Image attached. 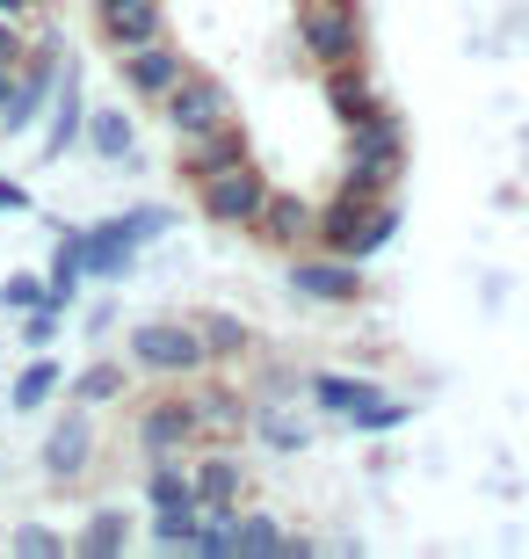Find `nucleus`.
Instances as JSON below:
<instances>
[{
	"label": "nucleus",
	"mask_w": 529,
	"mask_h": 559,
	"mask_svg": "<svg viewBox=\"0 0 529 559\" xmlns=\"http://www.w3.org/2000/svg\"><path fill=\"white\" fill-rule=\"evenodd\" d=\"M0 15H8V22H37L44 0H0Z\"/></svg>",
	"instance_id": "39"
},
{
	"label": "nucleus",
	"mask_w": 529,
	"mask_h": 559,
	"mask_svg": "<svg viewBox=\"0 0 529 559\" xmlns=\"http://www.w3.org/2000/svg\"><path fill=\"white\" fill-rule=\"evenodd\" d=\"M326 81V109H334V124L341 131H356V124H377V117H392V95L377 87V73H370V59H356V66H334V73H320Z\"/></svg>",
	"instance_id": "14"
},
{
	"label": "nucleus",
	"mask_w": 529,
	"mask_h": 559,
	"mask_svg": "<svg viewBox=\"0 0 529 559\" xmlns=\"http://www.w3.org/2000/svg\"><path fill=\"white\" fill-rule=\"evenodd\" d=\"M87 8H95V29H103L109 59L167 37V0H87Z\"/></svg>",
	"instance_id": "15"
},
{
	"label": "nucleus",
	"mask_w": 529,
	"mask_h": 559,
	"mask_svg": "<svg viewBox=\"0 0 529 559\" xmlns=\"http://www.w3.org/2000/svg\"><path fill=\"white\" fill-rule=\"evenodd\" d=\"M196 385V415H204V443H232L247 436V415H254V393H240L232 378H189Z\"/></svg>",
	"instance_id": "18"
},
{
	"label": "nucleus",
	"mask_w": 529,
	"mask_h": 559,
	"mask_svg": "<svg viewBox=\"0 0 529 559\" xmlns=\"http://www.w3.org/2000/svg\"><path fill=\"white\" fill-rule=\"evenodd\" d=\"M65 298L51 290L44 306H29V312H15V334H22V349H59V334H65Z\"/></svg>",
	"instance_id": "31"
},
{
	"label": "nucleus",
	"mask_w": 529,
	"mask_h": 559,
	"mask_svg": "<svg viewBox=\"0 0 529 559\" xmlns=\"http://www.w3.org/2000/svg\"><path fill=\"white\" fill-rule=\"evenodd\" d=\"M196 328H204L211 371H225V364H247V356H254V328H247L240 312H218V306H204V312H196Z\"/></svg>",
	"instance_id": "24"
},
{
	"label": "nucleus",
	"mask_w": 529,
	"mask_h": 559,
	"mask_svg": "<svg viewBox=\"0 0 529 559\" xmlns=\"http://www.w3.org/2000/svg\"><path fill=\"white\" fill-rule=\"evenodd\" d=\"M312 226H320V204L312 197L268 189V211H262V226H254V240H268L276 254H298V248H312Z\"/></svg>",
	"instance_id": "17"
},
{
	"label": "nucleus",
	"mask_w": 529,
	"mask_h": 559,
	"mask_svg": "<svg viewBox=\"0 0 529 559\" xmlns=\"http://www.w3.org/2000/svg\"><path fill=\"white\" fill-rule=\"evenodd\" d=\"M22 51H29V29L0 15V73H15V66H22Z\"/></svg>",
	"instance_id": "36"
},
{
	"label": "nucleus",
	"mask_w": 529,
	"mask_h": 559,
	"mask_svg": "<svg viewBox=\"0 0 529 559\" xmlns=\"http://www.w3.org/2000/svg\"><path fill=\"white\" fill-rule=\"evenodd\" d=\"M284 284H290V298H305V306H363L370 298V276H363V262H348V254H290L284 262Z\"/></svg>",
	"instance_id": "8"
},
{
	"label": "nucleus",
	"mask_w": 529,
	"mask_h": 559,
	"mask_svg": "<svg viewBox=\"0 0 529 559\" xmlns=\"http://www.w3.org/2000/svg\"><path fill=\"white\" fill-rule=\"evenodd\" d=\"M29 211H37V197H29L15 175H0V218H29Z\"/></svg>",
	"instance_id": "37"
},
{
	"label": "nucleus",
	"mask_w": 529,
	"mask_h": 559,
	"mask_svg": "<svg viewBox=\"0 0 529 559\" xmlns=\"http://www.w3.org/2000/svg\"><path fill=\"white\" fill-rule=\"evenodd\" d=\"M59 393H65V364L51 349H29V364H22L15 385H8V407H15V415H44Z\"/></svg>",
	"instance_id": "23"
},
{
	"label": "nucleus",
	"mask_w": 529,
	"mask_h": 559,
	"mask_svg": "<svg viewBox=\"0 0 529 559\" xmlns=\"http://www.w3.org/2000/svg\"><path fill=\"white\" fill-rule=\"evenodd\" d=\"M341 182L348 189H370V197H399V182H407L413 167V131L407 117L392 109V117H377V124H356L341 131Z\"/></svg>",
	"instance_id": "3"
},
{
	"label": "nucleus",
	"mask_w": 529,
	"mask_h": 559,
	"mask_svg": "<svg viewBox=\"0 0 529 559\" xmlns=\"http://www.w3.org/2000/svg\"><path fill=\"white\" fill-rule=\"evenodd\" d=\"M51 298V284L44 276H29V270H8L0 276V312H29V306H44Z\"/></svg>",
	"instance_id": "34"
},
{
	"label": "nucleus",
	"mask_w": 529,
	"mask_h": 559,
	"mask_svg": "<svg viewBox=\"0 0 529 559\" xmlns=\"http://www.w3.org/2000/svg\"><path fill=\"white\" fill-rule=\"evenodd\" d=\"M232 545H240V559H312L320 552L312 538H290L268 509H240L232 516Z\"/></svg>",
	"instance_id": "20"
},
{
	"label": "nucleus",
	"mask_w": 529,
	"mask_h": 559,
	"mask_svg": "<svg viewBox=\"0 0 529 559\" xmlns=\"http://www.w3.org/2000/svg\"><path fill=\"white\" fill-rule=\"evenodd\" d=\"M385 393V385H377V378H363V371H312L305 378V407L312 415H356V407H363V400H377Z\"/></svg>",
	"instance_id": "22"
},
{
	"label": "nucleus",
	"mask_w": 529,
	"mask_h": 559,
	"mask_svg": "<svg viewBox=\"0 0 529 559\" xmlns=\"http://www.w3.org/2000/svg\"><path fill=\"white\" fill-rule=\"evenodd\" d=\"M73 552L81 559H123L131 552V516H123V509H95V516L73 531Z\"/></svg>",
	"instance_id": "26"
},
{
	"label": "nucleus",
	"mask_w": 529,
	"mask_h": 559,
	"mask_svg": "<svg viewBox=\"0 0 529 559\" xmlns=\"http://www.w3.org/2000/svg\"><path fill=\"white\" fill-rule=\"evenodd\" d=\"M8 552H15V559H65L73 538L51 531V523H15V531H8Z\"/></svg>",
	"instance_id": "33"
},
{
	"label": "nucleus",
	"mask_w": 529,
	"mask_h": 559,
	"mask_svg": "<svg viewBox=\"0 0 529 559\" xmlns=\"http://www.w3.org/2000/svg\"><path fill=\"white\" fill-rule=\"evenodd\" d=\"M37 465H44V479H51V487H81V479L95 473V407H81V400H73V407L44 429Z\"/></svg>",
	"instance_id": "10"
},
{
	"label": "nucleus",
	"mask_w": 529,
	"mask_h": 559,
	"mask_svg": "<svg viewBox=\"0 0 529 559\" xmlns=\"http://www.w3.org/2000/svg\"><path fill=\"white\" fill-rule=\"evenodd\" d=\"M247 429L262 436L268 451H284V457H298V451H312V415H298V393H254V415H247Z\"/></svg>",
	"instance_id": "16"
},
{
	"label": "nucleus",
	"mask_w": 529,
	"mask_h": 559,
	"mask_svg": "<svg viewBox=\"0 0 529 559\" xmlns=\"http://www.w3.org/2000/svg\"><path fill=\"white\" fill-rule=\"evenodd\" d=\"M123 226L139 233V248H153V240L175 233V211H167V204H131V211H123Z\"/></svg>",
	"instance_id": "35"
},
{
	"label": "nucleus",
	"mask_w": 529,
	"mask_h": 559,
	"mask_svg": "<svg viewBox=\"0 0 529 559\" xmlns=\"http://www.w3.org/2000/svg\"><path fill=\"white\" fill-rule=\"evenodd\" d=\"M139 131H131V117H123V109H87V153H95V160H109V167H131L139 160Z\"/></svg>",
	"instance_id": "25"
},
{
	"label": "nucleus",
	"mask_w": 529,
	"mask_h": 559,
	"mask_svg": "<svg viewBox=\"0 0 529 559\" xmlns=\"http://www.w3.org/2000/svg\"><path fill=\"white\" fill-rule=\"evenodd\" d=\"M268 175H262V160H240V167H225V175H211V182H196L189 189V204L204 211L211 226H225V233H254L262 226V211H268Z\"/></svg>",
	"instance_id": "5"
},
{
	"label": "nucleus",
	"mask_w": 529,
	"mask_h": 559,
	"mask_svg": "<svg viewBox=\"0 0 529 559\" xmlns=\"http://www.w3.org/2000/svg\"><path fill=\"white\" fill-rule=\"evenodd\" d=\"M182 501H196L189 457H153L145 465V509H182Z\"/></svg>",
	"instance_id": "29"
},
{
	"label": "nucleus",
	"mask_w": 529,
	"mask_h": 559,
	"mask_svg": "<svg viewBox=\"0 0 529 559\" xmlns=\"http://www.w3.org/2000/svg\"><path fill=\"white\" fill-rule=\"evenodd\" d=\"M59 66H65V37L59 29H37L29 51L15 66V87H8V109H0V139H29L51 109V87H59Z\"/></svg>",
	"instance_id": "4"
},
{
	"label": "nucleus",
	"mask_w": 529,
	"mask_h": 559,
	"mask_svg": "<svg viewBox=\"0 0 529 559\" xmlns=\"http://www.w3.org/2000/svg\"><path fill=\"white\" fill-rule=\"evenodd\" d=\"M139 233L123 226V211L117 218H95V226H87V276H95V284H123V276L139 270Z\"/></svg>",
	"instance_id": "19"
},
{
	"label": "nucleus",
	"mask_w": 529,
	"mask_h": 559,
	"mask_svg": "<svg viewBox=\"0 0 529 559\" xmlns=\"http://www.w3.org/2000/svg\"><path fill=\"white\" fill-rule=\"evenodd\" d=\"M131 378L139 371H123L117 356H87L81 371H65V400H81V407H123V393H131Z\"/></svg>",
	"instance_id": "21"
},
{
	"label": "nucleus",
	"mask_w": 529,
	"mask_h": 559,
	"mask_svg": "<svg viewBox=\"0 0 529 559\" xmlns=\"http://www.w3.org/2000/svg\"><path fill=\"white\" fill-rule=\"evenodd\" d=\"M131 443H139L145 465H153V457H189V451H196V443H204L196 385H167L160 400H145V407H139V429H131Z\"/></svg>",
	"instance_id": "6"
},
{
	"label": "nucleus",
	"mask_w": 529,
	"mask_h": 559,
	"mask_svg": "<svg viewBox=\"0 0 529 559\" xmlns=\"http://www.w3.org/2000/svg\"><path fill=\"white\" fill-rule=\"evenodd\" d=\"M160 117H167V131H175V139H196V131L225 124V117H240V103H232V81H218L211 66L189 59V73H182L175 87H167Z\"/></svg>",
	"instance_id": "7"
},
{
	"label": "nucleus",
	"mask_w": 529,
	"mask_h": 559,
	"mask_svg": "<svg viewBox=\"0 0 529 559\" xmlns=\"http://www.w3.org/2000/svg\"><path fill=\"white\" fill-rule=\"evenodd\" d=\"M87 139V81H81V59L65 51L59 66V87H51V109H44V139H37V160L59 167L73 145Z\"/></svg>",
	"instance_id": "11"
},
{
	"label": "nucleus",
	"mask_w": 529,
	"mask_h": 559,
	"mask_svg": "<svg viewBox=\"0 0 529 559\" xmlns=\"http://www.w3.org/2000/svg\"><path fill=\"white\" fill-rule=\"evenodd\" d=\"M407 421H413V407H407V400L377 393V400H363V407L348 415V429H356V436H392V429H407Z\"/></svg>",
	"instance_id": "32"
},
{
	"label": "nucleus",
	"mask_w": 529,
	"mask_h": 559,
	"mask_svg": "<svg viewBox=\"0 0 529 559\" xmlns=\"http://www.w3.org/2000/svg\"><path fill=\"white\" fill-rule=\"evenodd\" d=\"M399 226H407V204H399V197H385V204H377L363 226H356V240H348L341 254H348V262H377V254L399 240Z\"/></svg>",
	"instance_id": "28"
},
{
	"label": "nucleus",
	"mask_w": 529,
	"mask_h": 559,
	"mask_svg": "<svg viewBox=\"0 0 529 559\" xmlns=\"http://www.w3.org/2000/svg\"><path fill=\"white\" fill-rule=\"evenodd\" d=\"M196 538H204V509H196V501L153 509V545H160V552H196Z\"/></svg>",
	"instance_id": "30"
},
{
	"label": "nucleus",
	"mask_w": 529,
	"mask_h": 559,
	"mask_svg": "<svg viewBox=\"0 0 529 559\" xmlns=\"http://www.w3.org/2000/svg\"><path fill=\"white\" fill-rule=\"evenodd\" d=\"M123 356H131V371L153 378V385H189V378L211 371L196 312H145L139 328L123 334Z\"/></svg>",
	"instance_id": "1"
},
{
	"label": "nucleus",
	"mask_w": 529,
	"mask_h": 559,
	"mask_svg": "<svg viewBox=\"0 0 529 559\" xmlns=\"http://www.w3.org/2000/svg\"><path fill=\"white\" fill-rule=\"evenodd\" d=\"M109 328H117V306H109V298H103V306H87V320H81V334H87V342H103Z\"/></svg>",
	"instance_id": "38"
},
{
	"label": "nucleus",
	"mask_w": 529,
	"mask_h": 559,
	"mask_svg": "<svg viewBox=\"0 0 529 559\" xmlns=\"http://www.w3.org/2000/svg\"><path fill=\"white\" fill-rule=\"evenodd\" d=\"M44 284L59 290L65 306L81 298V284H87V226H59V248H51V276Z\"/></svg>",
	"instance_id": "27"
},
{
	"label": "nucleus",
	"mask_w": 529,
	"mask_h": 559,
	"mask_svg": "<svg viewBox=\"0 0 529 559\" xmlns=\"http://www.w3.org/2000/svg\"><path fill=\"white\" fill-rule=\"evenodd\" d=\"M254 160V131H247V117H225V124L196 131V139H175V182L196 189L211 182V175H225V167Z\"/></svg>",
	"instance_id": "9"
},
{
	"label": "nucleus",
	"mask_w": 529,
	"mask_h": 559,
	"mask_svg": "<svg viewBox=\"0 0 529 559\" xmlns=\"http://www.w3.org/2000/svg\"><path fill=\"white\" fill-rule=\"evenodd\" d=\"M189 73V51L175 37H153V44H139V51H117V81H123V95L131 103H145V109H160L167 103V87Z\"/></svg>",
	"instance_id": "12"
},
{
	"label": "nucleus",
	"mask_w": 529,
	"mask_h": 559,
	"mask_svg": "<svg viewBox=\"0 0 529 559\" xmlns=\"http://www.w3.org/2000/svg\"><path fill=\"white\" fill-rule=\"evenodd\" d=\"M189 479H196V509H204V516H240L247 487H254L240 451H225V443H196V451H189Z\"/></svg>",
	"instance_id": "13"
},
{
	"label": "nucleus",
	"mask_w": 529,
	"mask_h": 559,
	"mask_svg": "<svg viewBox=\"0 0 529 559\" xmlns=\"http://www.w3.org/2000/svg\"><path fill=\"white\" fill-rule=\"evenodd\" d=\"M290 44H298L305 66H320V73L370 59V15H363V0H290Z\"/></svg>",
	"instance_id": "2"
}]
</instances>
